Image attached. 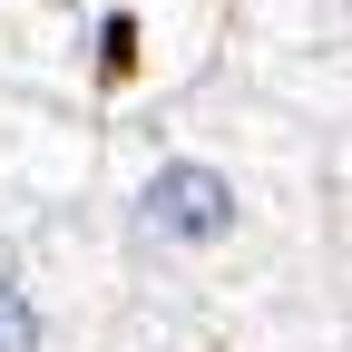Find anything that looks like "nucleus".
<instances>
[{"label":"nucleus","instance_id":"f03ea898","mask_svg":"<svg viewBox=\"0 0 352 352\" xmlns=\"http://www.w3.org/2000/svg\"><path fill=\"white\" fill-rule=\"evenodd\" d=\"M39 342H50V314L30 303L20 274H0V352H39Z\"/></svg>","mask_w":352,"mask_h":352},{"label":"nucleus","instance_id":"f257e3e1","mask_svg":"<svg viewBox=\"0 0 352 352\" xmlns=\"http://www.w3.org/2000/svg\"><path fill=\"white\" fill-rule=\"evenodd\" d=\"M138 226H147L157 245H215V235L235 226V186H226L215 166H196V157H186V166H157Z\"/></svg>","mask_w":352,"mask_h":352}]
</instances>
